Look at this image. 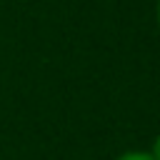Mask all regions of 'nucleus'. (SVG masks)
<instances>
[{
    "instance_id": "f03ea898",
    "label": "nucleus",
    "mask_w": 160,
    "mask_h": 160,
    "mask_svg": "<svg viewBox=\"0 0 160 160\" xmlns=\"http://www.w3.org/2000/svg\"><path fill=\"white\" fill-rule=\"evenodd\" d=\"M150 155H152V160H160V135L152 140V148H150Z\"/></svg>"
},
{
    "instance_id": "7ed1b4c3",
    "label": "nucleus",
    "mask_w": 160,
    "mask_h": 160,
    "mask_svg": "<svg viewBox=\"0 0 160 160\" xmlns=\"http://www.w3.org/2000/svg\"><path fill=\"white\" fill-rule=\"evenodd\" d=\"M155 15H158V30H160V0H158V10H155Z\"/></svg>"
},
{
    "instance_id": "f257e3e1",
    "label": "nucleus",
    "mask_w": 160,
    "mask_h": 160,
    "mask_svg": "<svg viewBox=\"0 0 160 160\" xmlns=\"http://www.w3.org/2000/svg\"><path fill=\"white\" fill-rule=\"evenodd\" d=\"M115 160H152L150 150H128L122 155H118Z\"/></svg>"
}]
</instances>
